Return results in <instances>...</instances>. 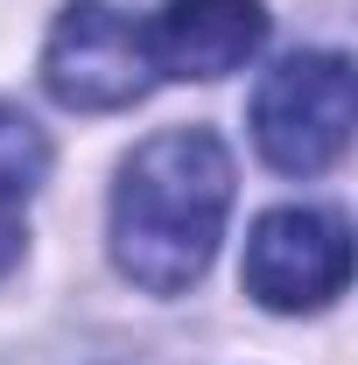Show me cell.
Returning a JSON list of instances; mask_svg holds the SVG:
<instances>
[{
	"label": "cell",
	"instance_id": "obj_4",
	"mask_svg": "<svg viewBox=\"0 0 358 365\" xmlns=\"http://www.w3.org/2000/svg\"><path fill=\"white\" fill-rule=\"evenodd\" d=\"M352 281V232L337 211H267L246 239V295L260 309L302 317L330 309Z\"/></svg>",
	"mask_w": 358,
	"mask_h": 365
},
{
	"label": "cell",
	"instance_id": "obj_5",
	"mask_svg": "<svg viewBox=\"0 0 358 365\" xmlns=\"http://www.w3.org/2000/svg\"><path fill=\"white\" fill-rule=\"evenodd\" d=\"M260 43H267L260 0H169L148 21L155 78H232Z\"/></svg>",
	"mask_w": 358,
	"mask_h": 365
},
{
	"label": "cell",
	"instance_id": "obj_1",
	"mask_svg": "<svg viewBox=\"0 0 358 365\" xmlns=\"http://www.w3.org/2000/svg\"><path fill=\"white\" fill-rule=\"evenodd\" d=\"M232 155L211 127H169L140 140L113 190V260L148 295L197 288L225 239Z\"/></svg>",
	"mask_w": 358,
	"mask_h": 365
},
{
	"label": "cell",
	"instance_id": "obj_2",
	"mask_svg": "<svg viewBox=\"0 0 358 365\" xmlns=\"http://www.w3.org/2000/svg\"><path fill=\"white\" fill-rule=\"evenodd\" d=\"M253 140L281 176H323L352 140V56L310 49L274 63L253 91Z\"/></svg>",
	"mask_w": 358,
	"mask_h": 365
},
{
	"label": "cell",
	"instance_id": "obj_6",
	"mask_svg": "<svg viewBox=\"0 0 358 365\" xmlns=\"http://www.w3.org/2000/svg\"><path fill=\"white\" fill-rule=\"evenodd\" d=\"M49 176V140L21 106H0V281L21 267L29 246V204Z\"/></svg>",
	"mask_w": 358,
	"mask_h": 365
},
{
	"label": "cell",
	"instance_id": "obj_3",
	"mask_svg": "<svg viewBox=\"0 0 358 365\" xmlns=\"http://www.w3.org/2000/svg\"><path fill=\"white\" fill-rule=\"evenodd\" d=\"M43 85L71 113H120L155 91L148 21L113 0H71L43 43Z\"/></svg>",
	"mask_w": 358,
	"mask_h": 365
}]
</instances>
